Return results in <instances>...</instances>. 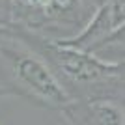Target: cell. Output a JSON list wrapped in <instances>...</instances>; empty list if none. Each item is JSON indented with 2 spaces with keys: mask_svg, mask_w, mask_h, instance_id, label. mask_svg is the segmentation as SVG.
<instances>
[{
  "mask_svg": "<svg viewBox=\"0 0 125 125\" xmlns=\"http://www.w3.org/2000/svg\"><path fill=\"white\" fill-rule=\"evenodd\" d=\"M0 97H19L56 112L73 101L47 62L4 26H0Z\"/></svg>",
  "mask_w": 125,
  "mask_h": 125,
  "instance_id": "obj_1",
  "label": "cell"
},
{
  "mask_svg": "<svg viewBox=\"0 0 125 125\" xmlns=\"http://www.w3.org/2000/svg\"><path fill=\"white\" fill-rule=\"evenodd\" d=\"M125 24V0H104L95 10L88 24L77 36L62 39V43L94 52L108 36Z\"/></svg>",
  "mask_w": 125,
  "mask_h": 125,
  "instance_id": "obj_2",
  "label": "cell"
},
{
  "mask_svg": "<svg viewBox=\"0 0 125 125\" xmlns=\"http://www.w3.org/2000/svg\"><path fill=\"white\" fill-rule=\"evenodd\" d=\"M60 114L71 125H125V101L116 97L73 99Z\"/></svg>",
  "mask_w": 125,
  "mask_h": 125,
  "instance_id": "obj_3",
  "label": "cell"
},
{
  "mask_svg": "<svg viewBox=\"0 0 125 125\" xmlns=\"http://www.w3.org/2000/svg\"><path fill=\"white\" fill-rule=\"evenodd\" d=\"M103 52H121L123 56L120 60H125V24L121 28H118L112 36L106 37L94 51V54H103Z\"/></svg>",
  "mask_w": 125,
  "mask_h": 125,
  "instance_id": "obj_4",
  "label": "cell"
},
{
  "mask_svg": "<svg viewBox=\"0 0 125 125\" xmlns=\"http://www.w3.org/2000/svg\"><path fill=\"white\" fill-rule=\"evenodd\" d=\"M11 0H0V24L11 22Z\"/></svg>",
  "mask_w": 125,
  "mask_h": 125,
  "instance_id": "obj_5",
  "label": "cell"
}]
</instances>
